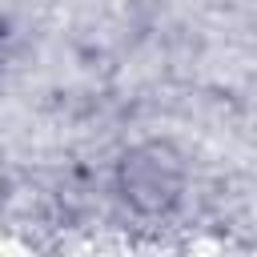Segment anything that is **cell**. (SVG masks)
I'll return each instance as SVG.
<instances>
[{"instance_id": "6da1fadb", "label": "cell", "mask_w": 257, "mask_h": 257, "mask_svg": "<svg viewBox=\"0 0 257 257\" xmlns=\"http://www.w3.org/2000/svg\"><path fill=\"white\" fill-rule=\"evenodd\" d=\"M112 193H116V201L133 217L161 221L189 193V161H185V153L173 141L145 137V141L128 145L116 157V165H112Z\"/></svg>"}, {"instance_id": "7a4b0ae2", "label": "cell", "mask_w": 257, "mask_h": 257, "mask_svg": "<svg viewBox=\"0 0 257 257\" xmlns=\"http://www.w3.org/2000/svg\"><path fill=\"white\" fill-rule=\"evenodd\" d=\"M8 44H12V32H8V20L0 16V68H4V60H8Z\"/></svg>"}]
</instances>
